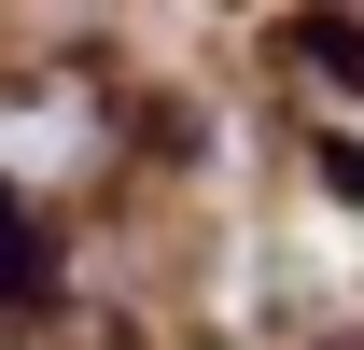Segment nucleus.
Returning a JSON list of instances; mask_svg holds the SVG:
<instances>
[{
    "label": "nucleus",
    "mask_w": 364,
    "mask_h": 350,
    "mask_svg": "<svg viewBox=\"0 0 364 350\" xmlns=\"http://www.w3.org/2000/svg\"><path fill=\"white\" fill-rule=\"evenodd\" d=\"M127 98L98 56H0V211L43 224L56 196H98L127 169Z\"/></svg>",
    "instance_id": "1"
}]
</instances>
